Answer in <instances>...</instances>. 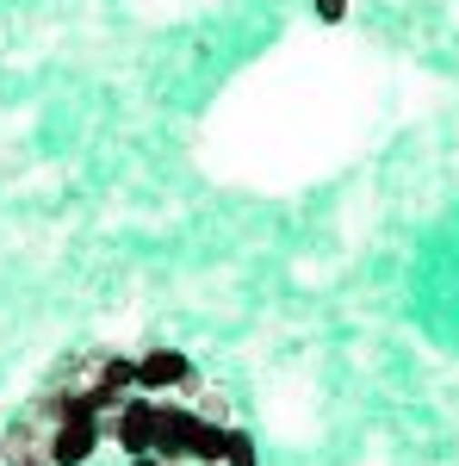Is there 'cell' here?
<instances>
[{
  "instance_id": "1",
  "label": "cell",
  "mask_w": 459,
  "mask_h": 466,
  "mask_svg": "<svg viewBox=\"0 0 459 466\" xmlns=\"http://www.w3.org/2000/svg\"><path fill=\"white\" fill-rule=\"evenodd\" d=\"M155 417H162V404L155 398H125L118 410H112V423H100V430L125 448V461L131 454H155Z\"/></svg>"
},
{
  "instance_id": "2",
  "label": "cell",
  "mask_w": 459,
  "mask_h": 466,
  "mask_svg": "<svg viewBox=\"0 0 459 466\" xmlns=\"http://www.w3.org/2000/svg\"><path fill=\"white\" fill-rule=\"evenodd\" d=\"M199 435H205V417H199V410L162 404V417H155V454H162V461H193Z\"/></svg>"
},
{
  "instance_id": "3",
  "label": "cell",
  "mask_w": 459,
  "mask_h": 466,
  "mask_svg": "<svg viewBox=\"0 0 459 466\" xmlns=\"http://www.w3.org/2000/svg\"><path fill=\"white\" fill-rule=\"evenodd\" d=\"M186 392L193 386V360L180 355V349H149L137 360V392Z\"/></svg>"
},
{
  "instance_id": "4",
  "label": "cell",
  "mask_w": 459,
  "mask_h": 466,
  "mask_svg": "<svg viewBox=\"0 0 459 466\" xmlns=\"http://www.w3.org/2000/svg\"><path fill=\"white\" fill-rule=\"evenodd\" d=\"M100 417H69V423H56V435H50V461L56 466H81L94 448H100Z\"/></svg>"
},
{
  "instance_id": "5",
  "label": "cell",
  "mask_w": 459,
  "mask_h": 466,
  "mask_svg": "<svg viewBox=\"0 0 459 466\" xmlns=\"http://www.w3.org/2000/svg\"><path fill=\"white\" fill-rule=\"evenodd\" d=\"M0 454H6V466H56V461H50V430H37L32 417L6 423V435H0Z\"/></svg>"
},
{
  "instance_id": "6",
  "label": "cell",
  "mask_w": 459,
  "mask_h": 466,
  "mask_svg": "<svg viewBox=\"0 0 459 466\" xmlns=\"http://www.w3.org/2000/svg\"><path fill=\"white\" fill-rule=\"evenodd\" d=\"M94 386H106V392H131L137 386V360L131 355H100V373H94Z\"/></svg>"
},
{
  "instance_id": "7",
  "label": "cell",
  "mask_w": 459,
  "mask_h": 466,
  "mask_svg": "<svg viewBox=\"0 0 459 466\" xmlns=\"http://www.w3.org/2000/svg\"><path fill=\"white\" fill-rule=\"evenodd\" d=\"M224 466H254V435L230 430V448H224Z\"/></svg>"
},
{
  "instance_id": "8",
  "label": "cell",
  "mask_w": 459,
  "mask_h": 466,
  "mask_svg": "<svg viewBox=\"0 0 459 466\" xmlns=\"http://www.w3.org/2000/svg\"><path fill=\"white\" fill-rule=\"evenodd\" d=\"M311 13H317L323 25H342L348 19V0H311Z\"/></svg>"
},
{
  "instance_id": "9",
  "label": "cell",
  "mask_w": 459,
  "mask_h": 466,
  "mask_svg": "<svg viewBox=\"0 0 459 466\" xmlns=\"http://www.w3.org/2000/svg\"><path fill=\"white\" fill-rule=\"evenodd\" d=\"M125 466H168V461H162V454H131Z\"/></svg>"
}]
</instances>
